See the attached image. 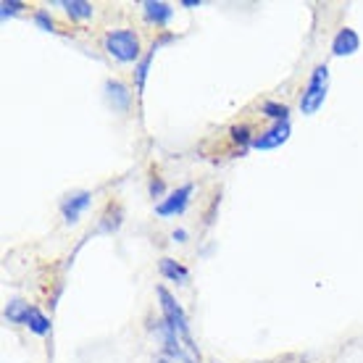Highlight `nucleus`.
I'll return each mask as SVG.
<instances>
[{"mask_svg":"<svg viewBox=\"0 0 363 363\" xmlns=\"http://www.w3.org/2000/svg\"><path fill=\"white\" fill-rule=\"evenodd\" d=\"M29 313H32V306L29 303H24V300L13 298L6 306V311H3V316H6V321H11V324H27Z\"/></svg>","mask_w":363,"mask_h":363,"instance_id":"obj_12","label":"nucleus"},{"mask_svg":"<svg viewBox=\"0 0 363 363\" xmlns=\"http://www.w3.org/2000/svg\"><path fill=\"white\" fill-rule=\"evenodd\" d=\"M327 90H329V66L321 64L313 69L308 84H306V90L300 95V111H303L306 116H313V113L324 106Z\"/></svg>","mask_w":363,"mask_h":363,"instance_id":"obj_3","label":"nucleus"},{"mask_svg":"<svg viewBox=\"0 0 363 363\" xmlns=\"http://www.w3.org/2000/svg\"><path fill=\"white\" fill-rule=\"evenodd\" d=\"M24 327H29V332H35L37 337H45V335H50V318H48L40 308H32V313H29Z\"/></svg>","mask_w":363,"mask_h":363,"instance_id":"obj_14","label":"nucleus"},{"mask_svg":"<svg viewBox=\"0 0 363 363\" xmlns=\"http://www.w3.org/2000/svg\"><path fill=\"white\" fill-rule=\"evenodd\" d=\"M143 13H145L147 24H155V27H166L174 18V9L164 0H145L143 3Z\"/></svg>","mask_w":363,"mask_h":363,"instance_id":"obj_9","label":"nucleus"},{"mask_svg":"<svg viewBox=\"0 0 363 363\" xmlns=\"http://www.w3.org/2000/svg\"><path fill=\"white\" fill-rule=\"evenodd\" d=\"M166 43H172V35H166V37H161L158 43H153V48H150V50L143 55V61L135 66V87L140 95H143V90H145V82H147V74H150V64H153L155 50H158L161 45H166Z\"/></svg>","mask_w":363,"mask_h":363,"instance_id":"obj_10","label":"nucleus"},{"mask_svg":"<svg viewBox=\"0 0 363 363\" xmlns=\"http://www.w3.org/2000/svg\"><path fill=\"white\" fill-rule=\"evenodd\" d=\"M182 6H184V9H198L200 0H182Z\"/></svg>","mask_w":363,"mask_h":363,"instance_id":"obj_22","label":"nucleus"},{"mask_svg":"<svg viewBox=\"0 0 363 363\" xmlns=\"http://www.w3.org/2000/svg\"><path fill=\"white\" fill-rule=\"evenodd\" d=\"M147 190H150V195H153V198H161V195H164V190H166L164 179L153 177V179H150V184H147Z\"/></svg>","mask_w":363,"mask_h":363,"instance_id":"obj_19","label":"nucleus"},{"mask_svg":"<svg viewBox=\"0 0 363 363\" xmlns=\"http://www.w3.org/2000/svg\"><path fill=\"white\" fill-rule=\"evenodd\" d=\"M61 9H64L74 21H84V18H90L92 13H95L92 3H87V0H61Z\"/></svg>","mask_w":363,"mask_h":363,"instance_id":"obj_13","label":"nucleus"},{"mask_svg":"<svg viewBox=\"0 0 363 363\" xmlns=\"http://www.w3.org/2000/svg\"><path fill=\"white\" fill-rule=\"evenodd\" d=\"M290 121H279V124H272V127L261 132V135H255L253 140V150H274V147L284 145L287 140H290Z\"/></svg>","mask_w":363,"mask_h":363,"instance_id":"obj_5","label":"nucleus"},{"mask_svg":"<svg viewBox=\"0 0 363 363\" xmlns=\"http://www.w3.org/2000/svg\"><path fill=\"white\" fill-rule=\"evenodd\" d=\"M158 272H161L164 279L177 281V284H187V281H190V272L182 264H177L174 258H161V261H158Z\"/></svg>","mask_w":363,"mask_h":363,"instance_id":"obj_11","label":"nucleus"},{"mask_svg":"<svg viewBox=\"0 0 363 363\" xmlns=\"http://www.w3.org/2000/svg\"><path fill=\"white\" fill-rule=\"evenodd\" d=\"M90 203H92V192H87V190L72 192V195L61 203V216H64L66 224H77L79 216L90 208Z\"/></svg>","mask_w":363,"mask_h":363,"instance_id":"obj_6","label":"nucleus"},{"mask_svg":"<svg viewBox=\"0 0 363 363\" xmlns=\"http://www.w3.org/2000/svg\"><path fill=\"white\" fill-rule=\"evenodd\" d=\"M35 24L43 29V32H53V29H55V21H53V16H50L48 11H37V13H35Z\"/></svg>","mask_w":363,"mask_h":363,"instance_id":"obj_18","label":"nucleus"},{"mask_svg":"<svg viewBox=\"0 0 363 363\" xmlns=\"http://www.w3.org/2000/svg\"><path fill=\"white\" fill-rule=\"evenodd\" d=\"M103 92H106V100H108L113 111H129L132 106V92H129L127 84H121L118 79H108V82L103 84Z\"/></svg>","mask_w":363,"mask_h":363,"instance_id":"obj_8","label":"nucleus"},{"mask_svg":"<svg viewBox=\"0 0 363 363\" xmlns=\"http://www.w3.org/2000/svg\"><path fill=\"white\" fill-rule=\"evenodd\" d=\"M358 50H361V37L350 27L340 29L335 35V40H332V55H337V58L353 55V53H358Z\"/></svg>","mask_w":363,"mask_h":363,"instance_id":"obj_7","label":"nucleus"},{"mask_svg":"<svg viewBox=\"0 0 363 363\" xmlns=\"http://www.w3.org/2000/svg\"><path fill=\"white\" fill-rule=\"evenodd\" d=\"M261 113L269 118H274V124H279V121H290V108L284 106V103H274V100H266L264 106H261Z\"/></svg>","mask_w":363,"mask_h":363,"instance_id":"obj_15","label":"nucleus"},{"mask_svg":"<svg viewBox=\"0 0 363 363\" xmlns=\"http://www.w3.org/2000/svg\"><path fill=\"white\" fill-rule=\"evenodd\" d=\"M155 295L161 300V318L174 329V335L182 340V345L187 347L192 355H198V345H195V340H192V335H190V324H187V313L182 311V306L174 300V295L166 290V287H158Z\"/></svg>","mask_w":363,"mask_h":363,"instance_id":"obj_1","label":"nucleus"},{"mask_svg":"<svg viewBox=\"0 0 363 363\" xmlns=\"http://www.w3.org/2000/svg\"><path fill=\"white\" fill-rule=\"evenodd\" d=\"M158 363H179V361H177V358H172V355L161 353V355H158Z\"/></svg>","mask_w":363,"mask_h":363,"instance_id":"obj_21","label":"nucleus"},{"mask_svg":"<svg viewBox=\"0 0 363 363\" xmlns=\"http://www.w3.org/2000/svg\"><path fill=\"white\" fill-rule=\"evenodd\" d=\"M21 9H27V3H21V0H3V3H0V16L6 21V18L21 13Z\"/></svg>","mask_w":363,"mask_h":363,"instance_id":"obj_17","label":"nucleus"},{"mask_svg":"<svg viewBox=\"0 0 363 363\" xmlns=\"http://www.w3.org/2000/svg\"><path fill=\"white\" fill-rule=\"evenodd\" d=\"M192 184H182V187H177L174 192H169L166 198L158 200V206H155V213L164 218H172V216H179V213H184L187 211V206H190V198H192Z\"/></svg>","mask_w":363,"mask_h":363,"instance_id":"obj_4","label":"nucleus"},{"mask_svg":"<svg viewBox=\"0 0 363 363\" xmlns=\"http://www.w3.org/2000/svg\"><path fill=\"white\" fill-rule=\"evenodd\" d=\"M232 143L235 145H240V147H253V140H255V135H253V129L250 127H245V124H240V127H232Z\"/></svg>","mask_w":363,"mask_h":363,"instance_id":"obj_16","label":"nucleus"},{"mask_svg":"<svg viewBox=\"0 0 363 363\" xmlns=\"http://www.w3.org/2000/svg\"><path fill=\"white\" fill-rule=\"evenodd\" d=\"M103 48L111 58H116L118 64H140L143 61V48H140V37L132 29H113L103 37Z\"/></svg>","mask_w":363,"mask_h":363,"instance_id":"obj_2","label":"nucleus"},{"mask_svg":"<svg viewBox=\"0 0 363 363\" xmlns=\"http://www.w3.org/2000/svg\"><path fill=\"white\" fill-rule=\"evenodd\" d=\"M172 240L174 242H184V240H187V232H184V229H177V232L172 235Z\"/></svg>","mask_w":363,"mask_h":363,"instance_id":"obj_20","label":"nucleus"}]
</instances>
